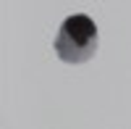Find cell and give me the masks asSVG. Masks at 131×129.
<instances>
[{
  "mask_svg": "<svg viewBox=\"0 0 131 129\" xmlns=\"http://www.w3.org/2000/svg\"><path fill=\"white\" fill-rule=\"evenodd\" d=\"M55 53L66 63H84V61H89L97 53V24L89 16H84V13L68 16L60 24V29H58Z\"/></svg>",
  "mask_w": 131,
  "mask_h": 129,
  "instance_id": "1",
  "label": "cell"
}]
</instances>
